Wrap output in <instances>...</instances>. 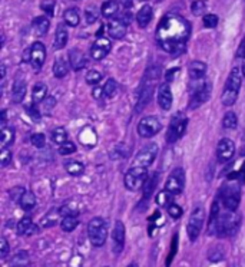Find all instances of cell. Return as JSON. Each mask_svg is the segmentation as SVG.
Returning a JSON list of instances; mask_svg holds the SVG:
<instances>
[{
  "mask_svg": "<svg viewBox=\"0 0 245 267\" xmlns=\"http://www.w3.org/2000/svg\"><path fill=\"white\" fill-rule=\"evenodd\" d=\"M52 140H53V142H56L58 145H62V144L68 142V132H66V129L63 127L53 129L52 131Z\"/></svg>",
  "mask_w": 245,
  "mask_h": 267,
  "instance_id": "obj_36",
  "label": "cell"
},
{
  "mask_svg": "<svg viewBox=\"0 0 245 267\" xmlns=\"http://www.w3.org/2000/svg\"><path fill=\"white\" fill-rule=\"evenodd\" d=\"M157 174H154L151 178H148L147 182H145V188H144V200H147L148 197H151V194H152V191L155 188V185H157Z\"/></svg>",
  "mask_w": 245,
  "mask_h": 267,
  "instance_id": "obj_39",
  "label": "cell"
},
{
  "mask_svg": "<svg viewBox=\"0 0 245 267\" xmlns=\"http://www.w3.org/2000/svg\"><path fill=\"white\" fill-rule=\"evenodd\" d=\"M237 125H238V118H237V115L234 114L233 111L227 112L225 116H224V119H222V127L225 128V129H235Z\"/></svg>",
  "mask_w": 245,
  "mask_h": 267,
  "instance_id": "obj_37",
  "label": "cell"
},
{
  "mask_svg": "<svg viewBox=\"0 0 245 267\" xmlns=\"http://www.w3.org/2000/svg\"><path fill=\"white\" fill-rule=\"evenodd\" d=\"M235 154V144L233 140L230 138H222L218 144V148H217V158L220 163H228L231 161Z\"/></svg>",
  "mask_w": 245,
  "mask_h": 267,
  "instance_id": "obj_10",
  "label": "cell"
},
{
  "mask_svg": "<svg viewBox=\"0 0 245 267\" xmlns=\"http://www.w3.org/2000/svg\"><path fill=\"white\" fill-rule=\"evenodd\" d=\"M243 79H241V71L238 68H234L230 74V77L225 82V87L221 95V101L222 105L225 106H231L234 105L237 99H238V93H240V88H241Z\"/></svg>",
  "mask_w": 245,
  "mask_h": 267,
  "instance_id": "obj_2",
  "label": "cell"
},
{
  "mask_svg": "<svg viewBox=\"0 0 245 267\" xmlns=\"http://www.w3.org/2000/svg\"><path fill=\"white\" fill-rule=\"evenodd\" d=\"M205 221V211L202 207H196L195 210L192 211V214L188 220V226H186V231H188V237L191 242H195L202 230Z\"/></svg>",
  "mask_w": 245,
  "mask_h": 267,
  "instance_id": "obj_6",
  "label": "cell"
},
{
  "mask_svg": "<svg viewBox=\"0 0 245 267\" xmlns=\"http://www.w3.org/2000/svg\"><path fill=\"white\" fill-rule=\"evenodd\" d=\"M55 103H56L55 98H52V96H50V98H46V101H45V106H46V108H52Z\"/></svg>",
  "mask_w": 245,
  "mask_h": 267,
  "instance_id": "obj_56",
  "label": "cell"
},
{
  "mask_svg": "<svg viewBox=\"0 0 245 267\" xmlns=\"http://www.w3.org/2000/svg\"><path fill=\"white\" fill-rule=\"evenodd\" d=\"M148 179V170L142 167H131L125 176V187L129 191H138Z\"/></svg>",
  "mask_w": 245,
  "mask_h": 267,
  "instance_id": "obj_4",
  "label": "cell"
},
{
  "mask_svg": "<svg viewBox=\"0 0 245 267\" xmlns=\"http://www.w3.org/2000/svg\"><path fill=\"white\" fill-rule=\"evenodd\" d=\"M176 249H178V236L175 234V236H173V240H172V244H171V252H169L168 259H166V267L171 266L172 259H173L175 253H176Z\"/></svg>",
  "mask_w": 245,
  "mask_h": 267,
  "instance_id": "obj_49",
  "label": "cell"
},
{
  "mask_svg": "<svg viewBox=\"0 0 245 267\" xmlns=\"http://www.w3.org/2000/svg\"><path fill=\"white\" fill-rule=\"evenodd\" d=\"M191 10H192V13H194L195 16H202V14L205 13V10H207V4H205L204 0H195V1L192 3Z\"/></svg>",
  "mask_w": 245,
  "mask_h": 267,
  "instance_id": "obj_43",
  "label": "cell"
},
{
  "mask_svg": "<svg viewBox=\"0 0 245 267\" xmlns=\"http://www.w3.org/2000/svg\"><path fill=\"white\" fill-rule=\"evenodd\" d=\"M157 203L158 205H162V207H168L169 204L172 203V194H169L168 191H161L160 194L157 195Z\"/></svg>",
  "mask_w": 245,
  "mask_h": 267,
  "instance_id": "obj_41",
  "label": "cell"
},
{
  "mask_svg": "<svg viewBox=\"0 0 245 267\" xmlns=\"http://www.w3.org/2000/svg\"><path fill=\"white\" fill-rule=\"evenodd\" d=\"M119 13V1L116 0H108L102 4V14L106 19H113Z\"/></svg>",
  "mask_w": 245,
  "mask_h": 267,
  "instance_id": "obj_23",
  "label": "cell"
},
{
  "mask_svg": "<svg viewBox=\"0 0 245 267\" xmlns=\"http://www.w3.org/2000/svg\"><path fill=\"white\" fill-rule=\"evenodd\" d=\"M166 208H168V214H169L173 220H178L179 217L182 216V208H181L178 204L171 203Z\"/></svg>",
  "mask_w": 245,
  "mask_h": 267,
  "instance_id": "obj_45",
  "label": "cell"
},
{
  "mask_svg": "<svg viewBox=\"0 0 245 267\" xmlns=\"http://www.w3.org/2000/svg\"><path fill=\"white\" fill-rule=\"evenodd\" d=\"M65 168H66V171L71 174V176H81L82 173H83V164L82 163H79V161H74V160H71V161H68V163H65Z\"/></svg>",
  "mask_w": 245,
  "mask_h": 267,
  "instance_id": "obj_35",
  "label": "cell"
},
{
  "mask_svg": "<svg viewBox=\"0 0 245 267\" xmlns=\"http://www.w3.org/2000/svg\"><path fill=\"white\" fill-rule=\"evenodd\" d=\"M152 7L151 6H148L145 4L138 14H136V20H138V25L141 26V27H147L149 23H151V19H152Z\"/></svg>",
  "mask_w": 245,
  "mask_h": 267,
  "instance_id": "obj_26",
  "label": "cell"
},
{
  "mask_svg": "<svg viewBox=\"0 0 245 267\" xmlns=\"http://www.w3.org/2000/svg\"><path fill=\"white\" fill-rule=\"evenodd\" d=\"M19 205H20L23 210H26V211L33 210V208L36 207V197H35V194L30 192V191H26L25 194L22 195V198L19 200Z\"/></svg>",
  "mask_w": 245,
  "mask_h": 267,
  "instance_id": "obj_27",
  "label": "cell"
},
{
  "mask_svg": "<svg viewBox=\"0 0 245 267\" xmlns=\"http://www.w3.org/2000/svg\"><path fill=\"white\" fill-rule=\"evenodd\" d=\"M241 226V217L238 214H225L220 217V223H218V234L221 237H231L234 236Z\"/></svg>",
  "mask_w": 245,
  "mask_h": 267,
  "instance_id": "obj_5",
  "label": "cell"
},
{
  "mask_svg": "<svg viewBox=\"0 0 245 267\" xmlns=\"http://www.w3.org/2000/svg\"><path fill=\"white\" fill-rule=\"evenodd\" d=\"M68 43V30L65 29V26H59L55 35V49H63Z\"/></svg>",
  "mask_w": 245,
  "mask_h": 267,
  "instance_id": "obj_29",
  "label": "cell"
},
{
  "mask_svg": "<svg viewBox=\"0 0 245 267\" xmlns=\"http://www.w3.org/2000/svg\"><path fill=\"white\" fill-rule=\"evenodd\" d=\"M162 129V124L157 116H145L139 121L138 124V134L142 138H151L154 135H157Z\"/></svg>",
  "mask_w": 245,
  "mask_h": 267,
  "instance_id": "obj_8",
  "label": "cell"
},
{
  "mask_svg": "<svg viewBox=\"0 0 245 267\" xmlns=\"http://www.w3.org/2000/svg\"><path fill=\"white\" fill-rule=\"evenodd\" d=\"M69 64L72 65V68H74L75 71L83 69L86 65V59L85 56H83V53L81 51H78V49H72L71 53H69Z\"/></svg>",
  "mask_w": 245,
  "mask_h": 267,
  "instance_id": "obj_22",
  "label": "cell"
},
{
  "mask_svg": "<svg viewBox=\"0 0 245 267\" xmlns=\"http://www.w3.org/2000/svg\"><path fill=\"white\" fill-rule=\"evenodd\" d=\"M186 125H188V119L186 118H176V119H173V122L169 125L168 134H166V141L169 144H172V142L179 140L184 135Z\"/></svg>",
  "mask_w": 245,
  "mask_h": 267,
  "instance_id": "obj_11",
  "label": "cell"
},
{
  "mask_svg": "<svg viewBox=\"0 0 245 267\" xmlns=\"http://www.w3.org/2000/svg\"><path fill=\"white\" fill-rule=\"evenodd\" d=\"M45 59H46V49L43 43L35 42L30 48V64L33 66V69L39 71L42 65L45 64Z\"/></svg>",
  "mask_w": 245,
  "mask_h": 267,
  "instance_id": "obj_12",
  "label": "cell"
},
{
  "mask_svg": "<svg viewBox=\"0 0 245 267\" xmlns=\"http://www.w3.org/2000/svg\"><path fill=\"white\" fill-rule=\"evenodd\" d=\"M0 257L1 259H4L6 256H7V253H9V243H7V240L4 239V237H1V240H0Z\"/></svg>",
  "mask_w": 245,
  "mask_h": 267,
  "instance_id": "obj_52",
  "label": "cell"
},
{
  "mask_svg": "<svg viewBox=\"0 0 245 267\" xmlns=\"http://www.w3.org/2000/svg\"><path fill=\"white\" fill-rule=\"evenodd\" d=\"M128 267H139V266H136V265H134V263H132V265H129Z\"/></svg>",
  "mask_w": 245,
  "mask_h": 267,
  "instance_id": "obj_60",
  "label": "cell"
},
{
  "mask_svg": "<svg viewBox=\"0 0 245 267\" xmlns=\"http://www.w3.org/2000/svg\"><path fill=\"white\" fill-rule=\"evenodd\" d=\"M76 151V145H75L74 142H65V144H62L59 145V153L62 155H69V154H74Z\"/></svg>",
  "mask_w": 245,
  "mask_h": 267,
  "instance_id": "obj_47",
  "label": "cell"
},
{
  "mask_svg": "<svg viewBox=\"0 0 245 267\" xmlns=\"http://www.w3.org/2000/svg\"><path fill=\"white\" fill-rule=\"evenodd\" d=\"M224 250H222V247H214L211 252H209V260L212 262V263H217V262H221L222 259H224Z\"/></svg>",
  "mask_w": 245,
  "mask_h": 267,
  "instance_id": "obj_44",
  "label": "cell"
},
{
  "mask_svg": "<svg viewBox=\"0 0 245 267\" xmlns=\"http://www.w3.org/2000/svg\"><path fill=\"white\" fill-rule=\"evenodd\" d=\"M188 74L192 79H199V78L205 77L207 74V65L204 62H199V61H194L192 64L189 65V69H188Z\"/></svg>",
  "mask_w": 245,
  "mask_h": 267,
  "instance_id": "obj_25",
  "label": "cell"
},
{
  "mask_svg": "<svg viewBox=\"0 0 245 267\" xmlns=\"http://www.w3.org/2000/svg\"><path fill=\"white\" fill-rule=\"evenodd\" d=\"M157 154H158V145L157 144H148L145 145L138 155L135 157L134 163H132V167H142V168H148L151 166L155 158H157Z\"/></svg>",
  "mask_w": 245,
  "mask_h": 267,
  "instance_id": "obj_9",
  "label": "cell"
},
{
  "mask_svg": "<svg viewBox=\"0 0 245 267\" xmlns=\"http://www.w3.org/2000/svg\"><path fill=\"white\" fill-rule=\"evenodd\" d=\"M110 48H112V43H110L108 39H96V42H95V43L92 45V48H90V56H92V59L102 61L110 52Z\"/></svg>",
  "mask_w": 245,
  "mask_h": 267,
  "instance_id": "obj_13",
  "label": "cell"
},
{
  "mask_svg": "<svg viewBox=\"0 0 245 267\" xmlns=\"http://www.w3.org/2000/svg\"><path fill=\"white\" fill-rule=\"evenodd\" d=\"M29 263H30V259H29L27 252H19L12 257L9 267H27Z\"/></svg>",
  "mask_w": 245,
  "mask_h": 267,
  "instance_id": "obj_30",
  "label": "cell"
},
{
  "mask_svg": "<svg viewBox=\"0 0 245 267\" xmlns=\"http://www.w3.org/2000/svg\"><path fill=\"white\" fill-rule=\"evenodd\" d=\"M26 95V82L23 79H16L14 84H13L12 89V98L13 101L16 103H20V102L25 99Z\"/></svg>",
  "mask_w": 245,
  "mask_h": 267,
  "instance_id": "obj_21",
  "label": "cell"
},
{
  "mask_svg": "<svg viewBox=\"0 0 245 267\" xmlns=\"http://www.w3.org/2000/svg\"><path fill=\"white\" fill-rule=\"evenodd\" d=\"M63 19L66 22V25L69 26H78L79 22H81V16H79V12L76 9H68L63 13Z\"/></svg>",
  "mask_w": 245,
  "mask_h": 267,
  "instance_id": "obj_33",
  "label": "cell"
},
{
  "mask_svg": "<svg viewBox=\"0 0 245 267\" xmlns=\"http://www.w3.org/2000/svg\"><path fill=\"white\" fill-rule=\"evenodd\" d=\"M46 95H48V87L45 84H36L33 87L32 90V96H33V102L39 103V102H43L46 99Z\"/></svg>",
  "mask_w": 245,
  "mask_h": 267,
  "instance_id": "obj_31",
  "label": "cell"
},
{
  "mask_svg": "<svg viewBox=\"0 0 245 267\" xmlns=\"http://www.w3.org/2000/svg\"><path fill=\"white\" fill-rule=\"evenodd\" d=\"M243 75L245 77V62H244V65H243Z\"/></svg>",
  "mask_w": 245,
  "mask_h": 267,
  "instance_id": "obj_59",
  "label": "cell"
},
{
  "mask_svg": "<svg viewBox=\"0 0 245 267\" xmlns=\"http://www.w3.org/2000/svg\"><path fill=\"white\" fill-rule=\"evenodd\" d=\"M25 192L26 190L23 187H14V188L10 190V197H12V200H14V201L19 203V200L22 198V195H23Z\"/></svg>",
  "mask_w": 245,
  "mask_h": 267,
  "instance_id": "obj_50",
  "label": "cell"
},
{
  "mask_svg": "<svg viewBox=\"0 0 245 267\" xmlns=\"http://www.w3.org/2000/svg\"><path fill=\"white\" fill-rule=\"evenodd\" d=\"M220 204L218 201H215L212 205V210H211V216H209V223H208V234L209 236H214V234H218V223H220Z\"/></svg>",
  "mask_w": 245,
  "mask_h": 267,
  "instance_id": "obj_19",
  "label": "cell"
},
{
  "mask_svg": "<svg viewBox=\"0 0 245 267\" xmlns=\"http://www.w3.org/2000/svg\"><path fill=\"white\" fill-rule=\"evenodd\" d=\"M52 7H53L52 4H49V6H43V9H45V10H48V12H49L50 14H52Z\"/></svg>",
  "mask_w": 245,
  "mask_h": 267,
  "instance_id": "obj_58",
  "label": "cell"
},
{
  "mask_svg": "<svg viewBox=\"0 0 245 267\" xmlns=\"http://www.w3.org/2000/svg\"><path fill=\"white\" fill-rule=\"evenodd\" d=\"M87 236L95 247H102L108 237V223L102 217H95L87 224Z\"/></svg>",
  "mask_w": 245,
  "mask_h": 267,
  "instance_id": "obj_3",
  "label": "cell"
},
{
  "mask_svg": "<svg viewBox=\"0 0 245 267\" xmlns=\"http://www.w3.org/2000/svg\"><path fill=\"white\" fill-rule=\"evenodd\" d=\"M228 178L230 179H238V181H241V182H244L245 181V163L243 164V167H241V170L240 171H237V173H233V174H230L228 176Z\"/></svg>",
  "mask_w": 245,
  "mask_h": 267,
  "instance_id": "obj_51",
  "label": "cell"
},
{
  "mask_svg": "<svg viewBox=\"0 0 245 267\" xmlns=\"http://www.w3.org/2000/svg\"><path fill=\"white\" fill-rule=\"evenodd\" d=\"M209 96H211V85L209 84H204L202 87H199V88L196 89L195 93L192 95L191 102H189V108L191 109L199 108L202 103H205V102L208 101Z\"/></svg>",
  "mask_w": 245,
  "mask_h": 267,
  "instance_id": "obj_14",
  "label": "cell"
},
{
  "mask_svg": "<svg viewBox=\"0 0 245 267\" xmlns=\"http://www.w3.org/2000/svg\"><path fill=\"white\" fill-rule=\"evenodd\" d=\"M116 92H118V84L113 79H108L105 87H103V95L106 98H112Z\"/></svg>",
  "mask_w": 245,
  "mask_h": 267,
  "instance_id": "obj_38",
  "label": "cell"
},
{
  "mask_svg": "<svg viewBox=\"0 0 245 267\" xmlns=\"http://www.w3.org/2000/svg\"><path fill=\"white\" fill-rule=\"evenodd\" d=\"M32 25H33V30H35V33H36L37 36H43V35H46L48 30H49L50 22L48 17L39 16V17H36V19L33 20Z\"/></svg>",
  "mask_w": 245,
  "mask_h": 267,
  "instance_id": "obj_24",
  "label": "cell"
},
{
  "mask_svg": "<svg viewBox=\"0 0 245 267\" xmlns=\"http://www.w3.org/2000/svg\"><path fill=\"white\" fill-rule=\"evenodd\" d=\"M189 32L191 26L184 17L178 14H168L158 26L157 38L163 51L171 55H179L185 51Z\"/></svg>",
  "mask_w": 245,
  "mask_h": 267,
  "instance_id": "obj_1",
  "label": "cell"
},
{
  "mask_svg": "<svg viewBox=\"0 0 245 267\" xmlns=\"http://www.w3.org/2000/svg\"><path fill=\"white\" fill-rule=\"evenodd\" d=\"M37 231V227L32 223L30 217H23L17 224V233L20 236H33Z\"/></svg>",
  "mask_w": 245,
  "mask_h": 267,
  "instance_id": "obj_20",
  "label": "cell"
},
{
  "mask_svg": "<svg viewBox=\"0 0 245 267\" xmlns=\"http://www.w3.org/2000/svg\"><path fill=\"white\" fill-rule=\"evenodd\" d=\"M237 56L238 58H245V36L243 39V42H241V45H240V48H238V51H237Z\"/></svg>",
  "mask_w": 245,
  "mask_h": 267,
  "instance_id": "obj_54",
  "label": "cell"
},
{
  "mask_svg": "<svg viewBox=\"0 0 245 267\" xmlns=\"http://www.w3.org/2000/svg\"><path fill=\"white\" fill-rule=\"evenodd\" d=\"M12 151L9 148H1L0 151V166L7 167L12 163Z\"/></svg>",
  "mask_w": 245,
  "mask_h": 267,
  "instance_id": "obj_42",
  "label": "cell"
},
{
  "mask_svg": "<svg viewBox=\"0 0 245 267\" xmlns=\"http://www.w3.org/2000/svg\"><path fill=\"white\" fill-rule=\"evenodd\" d=\"M172 102H173V96H172L171 88L168 84H163L161 85L158 89V103L163 111H169L172 106Z\"/></svg>",
  "mask_w": 245,
  "mask_h": 267,
  "instance_id": "obj_16",
  "label": "cell"
},
{
  "mask_svg": "<svg viewBox=\"0 0 245 267\" xmlns=\"http://www.w3.org/2000/svg\"><path fill=\"white\" fill-rule=\"evenodd\" d=\"M221 197H222V201L224 205L227 207V210L230 211H235L240 205V192L237 188H231L230 191H222L221 192Z\"/></svg>",
  "mask_w": 245,
  "mask_h": 267,
  "instance_id": "obj_17",
  "label": "cell"
},
{
  "mask_svg": "<svg viewBox=\"0 0 245 267\" xmlns=\"http://www.w3.org/2000/svg\"><path fill=\"white\" fill-rule=\"evenodd\" d=\"M95 20H96V10L93 7H87L86 9V22L93 23Z\"/></svg>",
  "mask_w": 245,
  "mask_h": 267,
  "instance_id": "obj_53",
  "label": "cell"
},
{
  "mask_svg": "<svg viewBox=\"0 0 245 267\" xmlns=\"http://www.w3.org/2000/svg\"><path fill=\"white\" fill-rule=\"evenodd\" d=\"M204 25H205V27H209V29L217 27V25H218V16H215L212 13L205 14L204 16Z\"/></svg>",
  "mask_w": 245,
  "mask_h": 267,
  "instance_id": "obj_46",
  "label": "cell"
},
{
  "mask_svg": "<svg viewBox=\"0 0 245 267\" xmlns=\"http://www.w3.org/2000/svg\"><path fill=\"white\" fill-rule=\"evenodd\" d=\"M126 29L128 25L121 20V19H112L108 25V32H109L110 38L113 39H122L126 35Z\"/></svg>",
  "mask_w": 245,
  "mask_h": 267,
  "instance_id": "obj_18",
  "label": "cell"
},
{
  "mask_svg": "<svg viewBox=\"0 0 245 267\" xmlns=\"http://www.w3.org/2000/svg\"><path fill=\"white\" fill-rule=\"evenodd\" d=\"M0 137H1V147L7 148L14 141V129L13 128L3 127L1 131H0Z\"/></svg>",
  "mask_w": 245,
  "mask_h": 267,
  "instance_id": "obj_32",
  "label": "cell"
},
{
  "mask_svg": "<svg viewBox=\"0 0 245 267\" xmlns=\"http://www.w3.org/2000/svg\"><path fill=\"white\" fill-rule=\"evenodd\" d=\"M4 77H6V66H4V65H1V78L4 79Z\"/></svg>",
  "mask_w": 245,
  "mask_h": 267,
  "instance_id": "obj_57",
  "label": "cell"
},
{
  "mask_svg": "<svg viewBox=\"0 0 245 267\" xmlns=\"http://www.w3.org/2000/svg\"><path fill=\"white\" fill-rule=\"evenodd\" d=\"M179 72V69H173V71H169L168 74H166V81L168 82H171V81H173L175 79V75Z\"/></svg>",
  "mask_w": 245,
  "mask_h": 267,
  "instance_id": "obj_55",
  "label": "cell"
},
{
  "mask_svg": "<svg viewBox=\"0 0 245 267\" xmlns=\"http://www.w3.org/2000/svg\"><path fill=\"white\" fill-rule=\"evenodd\" d=\"M100 81H102V74L98 72V71H95V69H92V71H89L86 74V82L89 85H98Z\"/></svg>",
  "mask_w": 245,
  "mask_h": 267,
  "instance_id": "obj_40",
  "label": "cell"
},
{
  "mask_svg": "<svg viewBox=\"0 0 245 267\" xmlns=\"http://www.w3.org/2000/svg\"><path fill=\"white\" fill-rule=\"evenodd\" d=\"M30 140H32V144H33L36 148H43V147H45V144H46V138H45V135H43V134H40V132L33 134Z\"/></svg>",
  "mask_w": 245,
  "mask_h": 267,
  "instance_id": "obj_48",
  "label": "cell"
},
{
  "mask_svg": "<svg viewBox=\"0 0 245 267\" xmlns=\"http://www.w3.org/2000/svg\"><path fill=\"white\" fill-rule=\"evenodd\" d=\"M112 240H113V252L121 253L125 246V226L122 221H116L112 233Z\"/></svg>",
  "mask_w": 245,
  "mask_h": 267,
  "instance_id": "obj_15",
  "label": "cell"
},
{
  "mask_svg": "<svg viewBox=\"0 0 245 267\" xmlns=\"http://www.w3.org/2000/svg\"><path fill=\"white\" fill-rule=\"evenodd\" d=\"M185 187V171L178 167L169 174V177L165 182V191H168L172 195L181 194Z\"/></svg>",
  "mask_w": 245,
  "mask_h": 267,
  "instance_id": "obj_7",
  "label": "cell"
},
{
  "mask_svg": "<svg viewBox=\"0 0 245 267\" xmlns=\"http://www.w3.org/2000/svg\"><path fill=\"white\" fill-rule=\"evenodd\" d=\"M69 72V64L63 59V58H58L53 64V74L56 78H65Z\"/></svg>",
  "mask_w": 245,
  "mask_h": 267,
  "instance_id": "obj_28",
  "label": "cell"
},
{
  "mask_svg": "<svg viewBox=\"0 0 245 267\" xmlns=\"http://www.w3.org/2000/svg\"><path fill=\"white\" fill-rule=\"evenodd\" d=\"M78 224H79L78 216H66L63 217V220H62L61 227L63 231L71 233V231H74V230L78 227Z\"/></svg>",
  "mask_w": 245,
  "mask_h": 267,
  "instance_id": "obj_34",
  "label": "cell"
}]
</instances>
